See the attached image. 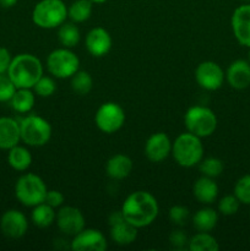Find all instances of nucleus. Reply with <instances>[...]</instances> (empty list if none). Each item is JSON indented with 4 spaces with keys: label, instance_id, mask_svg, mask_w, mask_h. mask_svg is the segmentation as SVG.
<instances>
[{
    "label": "nucleus",
    "instance_id": "f257e3e1",
    "mask_svg": "<svg viewBox=\"0 0 250 251\" xmlns=\"http://www.w3.org/2000/svg\"><path fill=\"white\" fill-rule=\"evenodd\" d=\"M125 220L139 229L147 227L156 221L159 213V206L156 198L149 191H134L125 199L122 205Z\"/></svg>",
    "mask_w": 250,
    "mask_h": 251
},
{
    "label": "nucleus",
    "instance_id": "f03ea898",
    "mask_svg": "<svg viewBox=\"0 0 250 251\" xmlns=\"http://www.w3.org/2000/svg\"><path fill=\"white\" fill-rule=\"evenodd\" d=\"M6 74L16 88H33L43 76V64L33 54H17L12 58Z\"/></svg>",
    "mask_w": 250,
    "mask_h": 251
},
{
    "label": "nucleus",
    "instance_id": "7ed1b4c3",
    "mask_svg": "<svg viewBox=\"0 0 250 251\" xmlns=\"http://www.w3.org/2000/svg\"><path fill=\"white\" fill-rule=\"evenodd\" d=\"M203 152L205 149L200 137L189 131L176 136L172 144V156L183 168L198 166L203 158Z\"/></svg>",
    "mask_w": 250,
    "mask_h": 251
},
{
    "label": "nucleus",
    "instance_id": "20e7f679",
    "mask_svg": "<svg viewBox=\"0 0 250 251\" xmlns=\"http://www.w3.org/2000/svg\"><path fill=\"white\" fill-rule=\"evenodd\" d=\"M66 19L68 6L63 0H41L32 10V21L39 28H58Z\"/></svg>",
    "mask_w": 250,
    "mask_h": 251
},
{
    "label": "nucleus",
    "instance_id": "39448f33",
    "mask_svg": "<svg viewBox=\"0 0 250 251\" xmlns=\"http://www.w3.org/2000/svg\"><path fill=\"white\" fill-rule=\"evenodd\" d=\"M47 191L48 189L43 179L34 173L24 174L15 184V196L26 207H34L44 202Z\"/></svg>",
    "mask_w": 250,
    "mask_h": 251
},
{
    "label": "nucleus",
    "instance_id": "423d86ee",
    "mask_svg": "<svg viewBox=\"0 0 250 251\" xmlns=\"http://www.w3.org/2000/svg\"><path fill=\"white\" fill-rule=\"evenodd\" d=\"M21 141L31 147H42L51 137V125L41 115L28 114L19 120Z\"/></svg>",
    "mask_w": 250,
    "mask_h": 251
},
{
    "label": "nucleus",
    "instance_id": "0eeeda50",
    "mask_svg": "<svg viewBox=\"0 0 250 251\" xmlns=\"http://www.w3.org/2000/svg\"><path fill=\"white\" fill-rule=\"evenodd\" d=\"M186 131L196 135L200 139L211 136L217 129V117L215 112L205 105H193L184 115Z\"/></svg>",
    "mask_w": 250,
    "mask_h": 251
},
{
    "label": "nucleus",
    "instance_id": "6e6552de",
    "mask_svg": "<svg viewBox=\"0 0 250 251\" xmlns=\"http://www.w3.org/2000/svg\"><path fill=\"white\" fill-rule=\"evenodd\" d=\"M47 70L55 78H70L80 70V59L70 48L54 49L47 56Z\"/></svg>",
    "mask_w": 250,
    "mask_h": 251
},
{
    "label": "nucleus",
    "instance_id": "1a4fd4ad",
    "mask_svg": "<svg viewBox=\"0 0 250 251\" xmlns=\"http://www.w3.org/2000/svg\"><path fill=\"white\" fill-rule=\"evenodd\" d=\"M95 123L96 126L104 134H114L124 125V109L115 102L103 103L96 112Z\"/></svg>",
    "mask_w": 250,
    "mask_h": 251
},
{
    "label": "nucleus",
    "instance_id": "9d476101",
    "mask_svg": "<svg viewBox=\"0 0 250 251\" xmlns=\"http://www.w3.org/2000/svg\"><path fill=\"white\" fill-rule=\"evenodd\" d=\"M195 80L203 90L216 91L222 87L225 80V73L217 63L206 60L199 64L196 68Z\"/></svg>",
    "mask_w": 250,
    "mask_h": 251
},
{
    "label": "nucleus",
    "instance_id": "9b49d317",
    "mask_svg": "<svg viewBox=\"0 0 250 251\" xmlns=\"http://www.w3.org/2000/svg\"><path fill=\"white\" fill-rule=\"evenodd\" d=\"M56 226L66 237H74L86 227L82 212L74 206H63L56 212Z\"/></svg>",
    "mask_w": 250,
    "mask_h": 251
},
{
    "label": "nucleus",
    "instance_id": "f8f14e48",
    "mask_svg": "<svg viewBox=\"0 0 250 251\" xmlns=\"http://www.w3.org/2000/svg\"><path fill=\"white\" fill-rule=\"evenodd\" d=\"M108 248L107 239L100 230L93 228H83L74 235L70 242L73 251H104Z\"/></svg>",
    "mask_w": 250,
    "mask_h": 251
},
{
    "label": "nucleus",
    "instance_id": "ddd939ff",
    "mask_svg": "<svg viewBox=\"0 0 250 251\" xmlns=\"http://www.w3.org/2000/svg\"><path fill=\"white\" fill-rule=\"evenodd\" d=\"M28 229V221L25 213L19 210H7L0 218V230L10 239H20Z\"/></svg>",
    "mask_w": 250,
    "mask_h": 251
},
{
    "label": "nucleus",
    "instance_id": "4468645a",
    "mask_svg": "<svg viewBox=\"0 0 250 251\" xmlns=\"http://www.w3.org/2000/svg\"><path fill=\"white\" fill-rule=\"evenodd\" d=\"M172 144L173 142L164 132L152 134L145 144V156L153 163H161L172 154Z\"/></svg>",
    "mask_w": 250,
    "mask_h": 251
},
{
    "label": "nucleus",
    "instance_id": "2eb2a0df",
    "mask_svg": "<svg viewBox=\"0 0 250 251\" xmlns=\"http://www.w3.org/2000/svg\"><path fill=\"white\" fill-rule=\"evenodd\" d=\"M230 24L235 39L250 48V2L240 5L233 11Z\"/></svg>",
    "mask_w": 250,
    "mask_h": 251
},
{
    "label": "nucleus",
    "instance_id": "dca6fc26",
    "mask_svg": "<svg viewBox=\"0 0 250 251\" xmlns=\"http://www.w3.org/2000/svg\"><path fill=\"white\" fill-rule=\"evenodd\" d=\"M112 36L103 27H95L90 29L85 38V47L88 53L95 58L107 55L112 49Z\"/></svg>",
    "mask_w": 250,
    "mask_h": 251
},
{
    "label": "nucleus",
    "instance_id": "f3484780",
    "mask_svg": "<svg viewBox=\"0 0 250 251\" xmlns=\"http://www.w3.org/2000/svg\"><path fill=\"white\" fill-rule=\"evenodd\" d=\"M225 80L234 90H245L250 86V64L248 60H234L225 71Z\"/></svg>",
    "mask_w": 250,
    "mask_h": 251
},
{
    "label": "nucleus",
    "instance_id": "a211bd4d",
    "mask_svg": "<svg viewBox=\"0 0 250 251\" xmlns=\"http://www.w3.org/2000/svg\"><path fill=\"white\" fill-rule=\"evenodd\" d=\"M20 124L16 119L10 117H0V150L9 151L20 144Z\"/></svg>",
    "mask_w": 250,
    "mask_h": 251
},
{
    "label": "nucleus",
    "instance_id": "6ab92c4d",
    "mask_svg": "<svg viewBox=\"0 0 250 251\" xmlns=\"http://www.w3.org/2000/svg\"><path fill=\"white\" fill-rule=\"evenodd\" d=\"M132 161L126 154L117 153L108 159L105 164V173L113 180H123L132 172Z\"/></svg>",
    "mask_w": 250,
    "mask_h": 251
},
{
    "label": "nucleus",
    "instance_id": "aec40b11",
    "mask_svg": "<svg viewBox=\"0 0 250 251\" xmlns=\"http://www.w3.org/2000/svg\"><path fill=\"white\" fill-rule=\"evenodd\" d=\"M218 186L215 179L202 176L194 183V198L202 205H211L217 200Z\"/></svg>",
    "mask_w": 250,
    "mask_h": 251
},
{
    "label": "nucleus",
    "instance_id": "412c9836",
    "mask_svg": "<svg viewBox=\"0 0 250 251\" xmlns=\"http://www.w3.org/2000/svg\"><path fill=\"white\" fill-rule=\"evenodd\" d=\"M110 238L120 247L130 245L136 240L137 228L124 218L114 225H110Z\"/></svg>",
    "mask_w": 250,
    "mask_h": 251
},
{
    "label": "nucleus",
    "instance_id": "4be33fe9",
    "mask_svg": "<svg viewBox=\"0 0 250 251\" xmlns=\"http://www.w3.org/2000/svg\"><path fill=\"white\" fill-rule=\"evenodd\" d=\"M34 103H36V93L32 88H17L10 100L11 108L20 114H27L31 112L34 107Z\"/></svg>",
    "mask_w": 250,
    "mask_h": 251
},
{
    "label": "nucleus",
    "instance_id": "5701e85b",
    "mask_svg": "<svg viewBox=\"0 0 250 251\" xmlns=\"http://www.w3.org/2000/svg\"><path fill=\"white\" fill-rule=\"evenodd\" d=\"M7 163L16 172L27 171L32 164L31 152L27 147L16 145L7 151Z\"/></svg>",
    "mask_w": 250,
    "mask_h": 251
},
{
    "label": "nucleus",
    "instance_id": "b1692460",
    "mask_svg": "<svg viewBox=\"0 0 250 251\" xmlns=\"http://www.w3.org/2000/svg\"><path fill=\"white\" fill-rule=\"evenodd\" d=\"M218 222L217 211L211 207H203L193 216V226L198 232H211Z\"/></svg>",
    "mask_w": 250,
    "mask_h": 251
},
{
    "label": "nucleus",
    "instance_id": "393cba45",
    "mask_svg": "<svg viewBox=\"0 0 250 251\" xmlns=\"http://www.w3.org/2000/svg\"><path fill=\"white\" fill-rule=\"evenodd\" d=\"M31 213V220L36 227L38 228H48L55 222L56 220V212L55 208H53L51 206H49L48 203L42 202L39 205L32 207Z\"/></svg>",
    "mask_w": 250,
    "mask_h": 251
},
{
    "label": "nucleus",
    "instance_id": "a878e982",
    "mask_svg": "<svg viewBox=\"0 0 250 251\" xmlns=\"http://www.w3.org/2000/svg\"><path fill=\"white\" fill-rule=\"evenodd\" d=\"M58 39L65 48L73 49L78 44L81 39V32L75 22H64L58 27Z\"/></svg>",
    "mask_w": 250,
    "mask_h": 251
},
{
    "label": "nucleus",
    "instance_id": "bb28decb",
    "mask_svg": "<svg viewBox=\"0 0 250 251\" xmlns=\"http://www.w3.org/2000/svg\"><path fill=\"white\" fill-rule=\"evenodd\" d=\"M188 249L190 251H218L220 245L210 232H199L189 239Z\"/></svg>",
    "mask_w": 250,
    "mask_h": 251
},
{
    "label": "nucleus",
    "instance_id": "cd10ccee",
    "mask_svg": "<svg viewBox=\"0 0 250 251\" xmlns=\"http://www.w3.org/2000/svg\"><path fill=\"white\" fill-rule=\"evenodd\" d=\"M93 2L91 0H75L68 6V17L75 24L87 21L92 15Z\"/></svg>",
    "mask_w": 250,
    "mask_h": 251
},
{
    "label": "nucleus",
    "instance_id": "c85d7f7f",
    "mask_svg": "<svg viewBox=\"0 0 250 251\" xmlns=\"http://www.w3.org/2000/svg\"><path fill=\"white\" fill-rule=\"evenodd\" d=\"M71 88L78 96H86L91 92L93 87V78L90 73L78 70L71 76Z\"/></svg>",
    "mask_w": 250,
    "mask_h": 251
},
{
    "label": "nucleus",
    "instance_id": "c756f323",
    "mask_svg": "<svg viewBox=\"0 0 250 251\" xmlns=\"http://www.w3.org/2000/svg\"><path fill=\"white\" fill-rule=\"evenodd\" d=\"M198 166L202 176H208V178H212V179L220 176L221 174L223 173V169H225V164H223V162L221 161L220 158H216V157H207V158H202Z\"/></svg>",
    "mask_w": 250,
    "mask_h": 251
},
{
    "label": "nucleus",
    "instance_id": "7c9ffc66",
    "mask_svg": "<svg viewBox=\"0 0 250 251\" xmlns=\"http://www.w3.org/2000/svg\"><path fill=\"white\" fill-rule=\"evenodd\" d=\"M33 92L36 93V96L42 98L50 97L55 93L56 91V82L51 76H46L43 75L38 81L36 82V85L33 86Z\"/></svg>",
    "mask_w": 250,
    "mask_h": 251
},
{
    "label": "nucleus",
    "instance_id": "2f4dec72",
    "mask_svg": "<svg viewBox=\"0 0 250 251\" xmlns=\"http://www.w3.org/2000/svg\"><path fill=\"white\" fill-rule=\"evenodd\" d=\"M234 195L243 205H250V174L243 176L234 185Z\"/></svg>",
    "mask_w": 250,
    "mask_h": 251
},
{
    "label": "nucleus",
    "instance_id": "473e14b6",
    "mask_svg": "<svg viewBox=\"0 0 250 251\" xmlns=\"http://www.w3.org/2000/svg\"><path fill=\"white\" fill-rule=\"evenodd\" d=\"M240 207V202L237 196L225 195L218 201V212L223 216H233L238 212Z\"/></svg>",
    "mask_w": 250,
    "mask_h": 251
},
{
    "label": "nucleus",
    "instance_id": "72a5a7b5",
    "mask_svg": "<svg viewBox=\"0 0 250 251\" xmlns=\"http://www.w3.org/2000/svg\"><path fill=\"white\" fill-rule=\"evenodd\" d=\"M169 221L173 223L176 227H183V226L186 225V222L189 221V217H190V211H189L188 207L181 205H175L172 206L171 210L168 212Z\"/></svg>",
    "mask_w": 250,
    "mask_h": 251
},
{
    "label": "nucleus",
    "instance_id": "f704fd0d",
    "mask_svg": "<svg viewBox=\"0 0 250 251\" xmlns=\"http://www.w3.org/2000/svg\"><path fill=\"white\" fill-rule=\"evenodd\" d=\"M16 90V86L7 76V74L0 75V102H10Z\"/></svg>",
    "mask_w": 250,
    "mask_h": 251
},
{
    "label": "nucleus",
    "instance_id": "c9c22d12",
    "mask_svg": "<svg viewBox=\"0 0 250 251\" xmlns=\"http://www.w3.org/2000/svg\"><path fill=\"white\" fill-rule=\"evenodd\" d=\"M169 243H171L174 249L180 250L184 249V248H188L189 238L181 229H175L169 235Z\"/></svg>",
    "mask_w": 250,
    "mask_h": 251
},
{
    "label": "nucleus",
    "instance_id": "e433bc0d",
    "mask_svg": "<svg viewBox=\"0 0 250 251\" xmlns=\"http://www.w3.org/2000/svg\"><path fill=\"white\" fill-rule=\"evenodd\" d=\"M64 201H65V196H64L63 193H60L59 190L47 191L44 202L48 203V205L51 206L53 208H60L61 206L64 205Z\"/></svg>",
    "mask_w": 250,
    "mask_h": 251
},
{
    "label": "nucleus",
    "instance_id": "4c0bfd02",
    "mask_svg": "<svg viewBox=\"0 0 250 251\" xmlns=\"http://www.w3.org/2000/svg\"><path fill=\"white\" fill-rule=\"evenodd\" d=\"M11 60L12 56L10 51L6 48H4V47H0V75L7 73Z\"/></svg>",
    "mask_w": 250,
    "mask_h": 251
},
{
    "label": "nucleus",
    "instance_id": "58836bf2",
    "mask_svg": "<svg viewBox=\"0 0 250 251\" xmlns=\"http://www.w3.org/2000/svg\"><path fill=\"white\" fill-rule=\"evenodd\" d=\"M17 2V0H0V6L5 7V9H9V7L15 6Z\"/></svg>",
    "mask_w": 250,
    "mask_h": 251
},
{
    "label": "nucleus",
    "instance_id": "ea45409f",
    "mask_svg": "<svg viewBox=\"0 0 250 251\" xmlns=\"http://www.w3.org/2000/svg\"><path fill=\"white\" fill-rule=\"evenodd\" d=\"M91 1H92L93 4H103V2H105L107 0H91Z\"/></svg>",
    "mask_w": 250,
    "mask_h": 251
},
{
    "label": "nucleus",
    "instance_id": "a19ab883",
    "mask_svg": "<svg viewBox=\"0 0 250 251\" xmlns=\"http://www.w3.org/2000/svg\"><path fill=\"white\" fill-rule=\"evenodd\" d=\"M248 61H249V64H250V50H249V55H248Z\"/></svg>",
    "mask_w": 250,
    "mask_h": 251
},
{
    "label": "nucleus",
    "instance_id": "79ce46f5",
    "mask_svg": "<svg viewBox=\"0 0 250 251\" xmlns=\"http://www.w3.org/2000/svg\"><path fill=\"white\" fill-rule=\"evenodd\" d=\"M242 1H244V2H250V0H242Z\"/></svg>",
    "mask_w": 250,
    "mask_h": 251
},
{
    "label": "nucleus",
    "instance_id": "37998d69",
    "mask_svg": "<svg viewBox=\"0 0 250 251\" xmlns=\"http://www.w3.org/2000/svg\"><path fill=\"white\" fill-rule=\"evenodd\" d=\"M249 217H250V212H249Z\"/></svg>",
    "mask_w": 250,
    "mask_h": 251
}]
</instances>
